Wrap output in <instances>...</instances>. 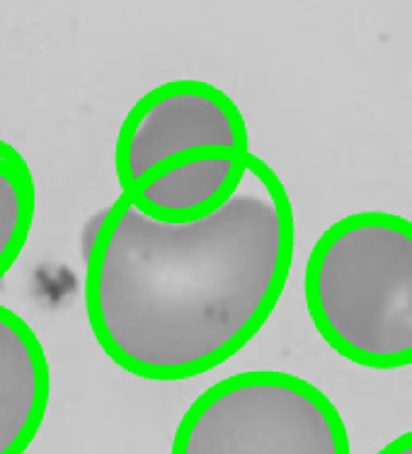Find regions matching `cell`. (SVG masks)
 I'll return each instance as SVG.
<instances>
[{
  "instance_id": "4",
  "label": "cell",
  "mask_w": 412,
  "mask_h": 454,
  "mask_svg": "<svg viewBox=\"0 0 412 454\" xmlns=\"http://www.w3.org/2000/svg\"><path fill=\"white\" fill-rule=\"evenodd\" d=\"M209 146L250 153L245 117L233 98L192 78L158 85L136 100L117 134L114 168L121 192L131 195L170 156Z\"/></svg>"
},
{
  "instance_id": "1",
  "label": "cell",
  "mask_w": 412,
  "mask_h": 454,
  "mask_svg": "<svg viewBox=\"0 0 412 454\" xmlns=\"http://www.w3.org/2000/svg\"><path fill=\"white\" fill-rule=\"evenodd\" d=\"M293 243L292 197L255 153L233 195L199 222H158L121 192L88 253L82 294L92 335L138 380L206 374L269 321Z\"/></svg>"
},
{
  "instance_id": "2",
  "label": "cell",
  "mask_w": 412,
  "mask_h": 454,
  "mask_svg": "<svg viewBox=\"0 0 412 454\" xmlns=\"http://www.w3.org/2000/svg\"><path fill=\"white\" fill-rule=\"evenodd\" d=\"M315 331L369 370L412 364V222L393 212L349 214L321 233L303 275Z\"/></svg>"
},
{
  "instance_id": "8",
  "label": "cell",
  "mask_w": 412,
  "mask_h": 454,
  "mask_svg": "<svg viewBox=\"0 0 412 454\" xmlns=\"http://www.w3.org/2000/svg\"><path fill=\"white\" fill-rule=\"evenodd\" d=\"M378 454H412V430L391 440Z\"/></svg>"
},
{
  "instance_id": "3",
  "label": "cell",
  "mask_w": 412,
  "mask_h": 454,
  "mask_svg": "<svg viewBox=\"0 0 412 454\" xmlns=\"http://www.w3.org/2000/svg\"><path fill=\"white\" fill-rule=\"evenodd\" d=\"M170 454H352L338 406L279 370L230 374L199 394L175 427Z\"/></svg>"
},
{
  "instance_id": "6",
  "label": "cell",
  "mask_w": 412,
  "mask_h": 454,
  "mask_svg": "<svg viewBox=\"0 0 412 454\" xmlns=\"http://www.w3.org/2000/svg\"><path fill=\"white\" fill-rule=\"evenodd\" d=\"M51 396L49 360L35 328L0 304V454H25Z\"/></svg>"
},
{
  "instance_id": "7",
  "label": "cell",
  "mask_w": 412,
  "mask_h": 454,
  "mask_svg": "<svg viewBox=\"0 0 412 454\" xmlns=\"http://www.w3.org/2000/svg\"><path fill=\"white\" fill-rule=\"evenodd\" d=\"M37 190L27 160L0 139V279L18 262L35 222Z\"/></svg>"
},
{
  "instance_id": "5",
  "label": "cell",
  "mask_w": 412,
  "mask_h": 454,
  "mask_svg": "<svg viewBox=\"0 0 412 454\" xmlns=\"http://www.w3.org/2000/svg\"><path fill=\"white\" fill-rule=\"evenodd\" d=\"M250 153L214 146L184 151L153 168L127 197L158 222H199L233 195Z\"/></svg>"
}]
</instances>
